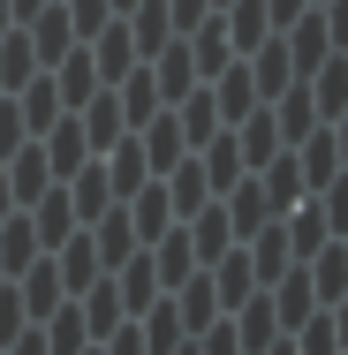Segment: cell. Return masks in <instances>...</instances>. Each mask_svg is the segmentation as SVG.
I'll return each mask as SVG.
<instances>
[{"label": "cell", "mask_w": 348, "mask_h": 355, "mask_svg": "<svg viewBox=\"0 0 348 355\" xmlns=\"http://www.w3.org/2000/svg\"><path fill=\"white\" fill-rule=\"evenodd\" d=\"M303 8H310V0H265V23H273V31H288Z\"/></svg>", "instance_id": "5b68a950"}, {"label": "cell", "mask_w": 348, "mask_h": 355, "mask_svg": "<svg viewBox=\"0 0 348 355\" xmlns=\"http://www.w3.org/2000/svg\"><path fill=\"white\" fill-rule=\"evenodd\" d=\"M144 69H151V83H159V98H167V106H174L182 91H197V83H205V76H197V53H190V38H167Z\"/></svg>", "instance_id": "7a4b0ae2"}, {"label": "cell", "mask_w": 348, "mask_h": 355, "mask_svg": "<svg viewBox=\"0 0 348 355\" xmlns=\"http://www.w3.org/2000/svg\"><path fill=\"white\" fill-rule=\"evenodd\" d=\"M8 280H15V295H23V318H31V325L53 318V310L69 302V287H61V272H53V250H38V257H31L23 272H8Z\"/></svg>", "instance_id": "6da1fadb"}, {"label": "cell", "mask_w": 348, "mask_h": 355, "mask_svg": "<svg viewBox=\"0 0 348 355\" xmlns=\"http://www.w3.org/2000/svg\"><path fill=\"white\" fill-rule=\"evenodd\" d=\"M0 31H15V8H8V0H0Z\"/></svg>", "instance_id": "8992f818"}, {"label": "cell", "mask_w": 348, "mask_h": 355, "mask_svg": "<svg viewBox=\"0 0 348 355\" xmlns=\"http://www.w3.org/2000/svg\"><path fill=\"white\" fill-rule=\"evenodd\" d=\"M106 8H114V15H122V8H137V0H106Z\"/></svg>", "instance_id": "52a82bcc"}, {"label": "cell", "mask_w": 348, "mask_h": 355, "mask_svg": "<svg viewBox=\"0 0 348 355\" xmlns=\"http://www.w3.org/2000/svg\"><path fill=\"white\" fill-rule=\"evenodd\" d=\"M38 151H46V174H53V182H69L76 166L91 159V144H83V129H76V114H61V121L38 137Z\"/></svg>", "instance_id": "3957f363"}, {"label": "cell", "mask_w": 348, "mask_h": 355, "mask_svg": "<svg viewBox=\"0 0 348 355\" xmlns=\"http://www.w3.org/2000/svg\"><path fill=\"white\" fill-rule=\"evenodd\" d=\"M23 325H31V318H23V295H15V280H0V348H8Z\"/></svg>", "instance_id": "277c9868"}]
</instances>
